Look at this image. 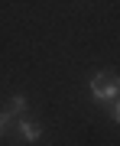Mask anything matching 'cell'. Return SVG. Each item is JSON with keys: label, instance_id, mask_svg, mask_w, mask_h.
<instances>
[{"label": "cell", "instance_id": "obj_1", "mask_svg": "<svg viewBox=\"0 0 120 146\" xmlns=\"http://www.w3.org/2000/svg\"><path fill=\"white\" fill-rule=\"evenodd\" d=\"M88 91H91V101H94V104L110 107L114 101H120V78L110 75V72H101V75H94V78L88 81Z\"/></svg>", "mask_w": 120, "mask_h": 146}, {"label": "cell", "instance_id": "obj_2", "mask_svg": "<svg viewBox=\"0 0 120 146\" xmlns=\"http://www.w3.org/2000/svg\"><path fill=\"white\" fill-rule=\"evenodd\" d=\"M16 130H20L23 143H39L42 136H46V130H42V127H39L32 117H20V120H16Z\"/></svg>", "mask_w": 120, "mask_h": 146}, {"label": "cell", "instance_id": "obj_3", "mask_svg": "<svg viewBox=\"0 0 120 146\" xmlns=\"http://www.w3.org/2000/svg\"><path fill=\"white\" fill-rule=\"evenodd\" d=\"M7 110H10L16 120H20V117H26L29 104H26V98H23V94H13V98H10V107H7Z\"/></svg>", "mask_w": 120, "mask_h": 146}, {"label": "cell", "instance_id": "obj_4", "mask_svg": "<svg viewBox=\"0 0 120 146\" xmlns=\"http://www.w3.org/2000/svg\"><path fill=\"white\" fill-rule=\"evenodd\" d=\"M13 127H16V117L10 110H0V140H7V136L13 133Z\"/></svg>", "mask_w": 120, "mask_h": 146}, {"label": "cell", "instance_id": "obj_5", "mask_svg": "<svg viewBox=\"0 0 120 146\" xmlns=\"http://www.w3.org/2000/svg\"><path fill=\"white\" fill-rule=\"evenodd\" d=\"M107 110H110V120H117V123H120V101H114Z\"/></svg>", "mask_w": 120, "mask_h": 146}]
</instances>
